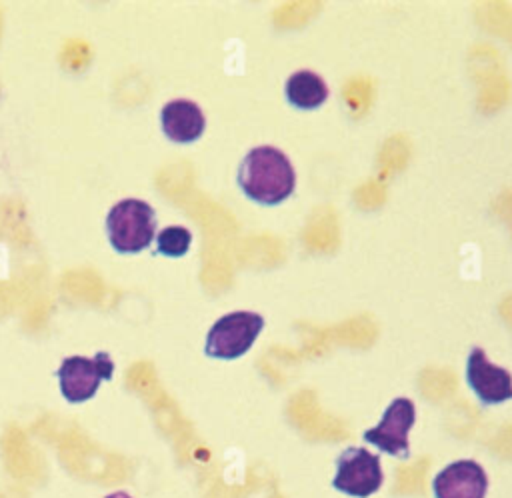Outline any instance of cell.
I'll list each match as a JSON object with an SVG mask.
<instances>
[{"label":"cell","instance_id":"obj_1","mask_svg":"<svg viewBox=\"0 0 512 498\" xmlns=\"http://www.w3.org/2000/svg\"><path fill=\"white\" fill-rule=\"evenodd\" d=\"M238 186L258 204H280L296 186V172L290 158L276 146L248 150L238 166Z\"/></svg>","mask_w":512,"mask_h":498},{"label":"cell","instance_id":"obj_2","mask_svg":"<svg viewBox=\"0 0 512 498\" xmlns=\"http://www.w3.org/2000/svg\"><path fill=\"white\" fill-rule=\"evenodd\" d=\"M106 232L116 252H140L150 246L156 234V212L140 198H124L108 210Z\"/></svg>","mask_w":512,"mask_h":498},{"label":"cell","instance_id":"obj_3","mask_svg":"<svg viewBox=\"0 0 512 498\" xmlns=\"http://www.w3.org/2000/svg\"><path fill=\"white\" fill-rule=\"evenodd\" d=\"M264 328V318L258 312L236 310L220 316L208 330L204 352L210 358L234 360L250 350L260 330Z\"/></svg>","mask_w":512,"mask_h":498},{"label":"cell","instance_id":"obj_4","mask_svg":"<svg viewBox=\"0 0 512 498\" xmlns=\"http://www.w3.org/2000/svg\"><path fill=\"white\" fill-rule=\"evenodd\" d=\"M114 372V360L108 352L100 350L92 358L68 356L60 362L56 370L60 392L70 404H80L90 400L102 382L110 380Z\"/></svg>","mask_w":512,"mask_h":498},{"label":"cell","instance_id":"obj_5","mask_svg":"<svg viewBox=\"0 0 512 498\" xmlns=\"http://www.w3.org/2000/svg\"><path fill=\"white\" fill-rule=\"evenodd\" d=\"M384 480L380 458L362 446L346 448L336 458V474L332 486L354 498H368Z\"/></svg>","mask_w":512,"mask_h":498},{"label":"cell","instance_id":"obj_6","mask_svg":"<svg viewBox=\"0 0 512 498\" xmlns=\"http://www.w3.org/2000/svg\"><path fill=\"white\" fill-rule=\"evenodd\" d=\"M416 420V406L410 398H394L384 414L382 420L368 428L362 438L364 442L376 446L378 450L396 456L400 460H406L410 456V444H408V432L414 426Z\"/></svg>","mask_w":512,"mask_h":498},{"label":"cell","instance_id":"obj_7","mask_svg":"<svg viewBox=\"0 0 512 498\" xmlns=\"http://www.w3.org/2000/svg\"><path fill=\"white\" fill-rule=\"evenodd\" d=\"M466 380L478 400L486 406L502 404L512 398V374L488 360L480 346H472L466 360Z\"/></svg>","mask_w":512,"mask_h":498},{"label":"cell","instance_id":"obj_8","mask_svg":"<svg viewBox=\"0 0 512 498\" xmlns=\"http://www.w3.org/2000/svg\"><path fill=\"white\" fill-rule=\"evenodd\" d=\"M432 490L436 498H484L488 476L476 460H456L434 476Z\"/></svg>","mask_w":512,"mask_h":498},{"label":"cell","instance_id":"obj_9","mask_svg":"<svg viewBox=\"0 0 512 498\" xmlns=\"http://www.w3.org/2000/svg\"><path fill=\"white\" fill-rule=\"evenodd\" d=\"M160 124L166 138H170L172 142L186 144L202 136L206 118L196 102L188 98H176L162 106Z\"/></svg>","mask_w":512,"mask_h":498},{"label":"cell","instance_id":"obj_10","mask_svg":"<svg viewBox=\"0 0 512 498\" xmlns=\"http://www.w3.org/2000/svg\"><path fill=\"white\" fill-rule=\"evenodd\" d=\"M284 90H286L288 102L302 110L318 108L328 98L326 82L322 80V76H318L312 70H298L290 74Z\"/></svg>","mask_w":512,"mask_h":498},{"label":"cell","instance_id":"obj_11","mask_svg":"<svg viewBox=\"0 0 512 498\" xmlns=\"http://www.w3.org/2000/svg\"><path fill=\"white\" fill-rule=\"evenodd\" d=\"M192 234L186 226H166L156 234V246L162 256L180 258L188 252Z\"/></svg>","mask_w":512,"mask_h":498},{"label":"cell","instance_id":"obj_12","mask_svg":"<svg viewBox=\"0 0 512 498\" xmlns=\"http://www.w3.org/2000/svg\"><path fill=\"white\" fill-rule=\"evenodd\" d=\"M104 498H132L128 492H124V490H118V492H112V494H106Z\"/></svg>","mask_w":512,"mask_h":498}]
</instances>
